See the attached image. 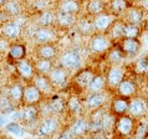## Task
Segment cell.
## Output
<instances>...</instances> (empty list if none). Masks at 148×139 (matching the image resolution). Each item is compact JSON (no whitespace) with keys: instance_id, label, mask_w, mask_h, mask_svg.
<instances>
[{"instance_id":"obj_1","label":"cell","mask_w":148,"mask_h":139,"mask_svg":"<svg viewBox=\"0 0 148 139\" xmlns=\"http://www.w3.org/2000/svg\"><path fill=\"white\" fill-rule=\"evenodd\" d=\"M55 40V32L49 29V26H42L34 32V41L40 45L51 44Z\"/></svg>"},{"instance_id":"obj_2","label":"cell","mask_w":148,"mask_h":139,"mask_svg":"<svg viewBox=\"0 0 148 139\" xmlns=\"http://www.w3.org/2000/svg\"><path fill=\"white\" fill-rule=\"evenodd\" d=\"M41 99V92L38 88L32 86H27L24 88V93H23V102L26 106H34L36 103H39Z\"/></svg>"},{"instance_id":"obj_3","label":"cell","mask_w":148,"mask_h":139,"mask_svg":"<svg viewBox=\"0 0 148 139\" xmlns=\"http://www.w3.org/2000/svg\"><path fill=\"white\" fill-rule=\"evenodd\" d=\"M61 63H62L64 68L67 70H76L80 67L81 63V59L79 52L76 51H69L66 54H64L61 57Z\"/></svg>"},{"instance_id":"obj_4","label":"cell","mask_w":148,"mask_h":139,"mask_svg":"<svg viewBox=\"0 0 148 139\" xmlns=\"http://www.w3.org/2000/svg\"><path fill=\"white\" fill-rule=\"evenodd\" d=\"M21 34V26L18 22H5L1 27V35L8 40L18 39Z\"/></svg>"},{"instance_id":"obj_5","label":"cell","mask_w":148,"mask_h":139,"mask_svg":"<svg viewBox=\"0 0 148 139\" xmlns=\"http://www.w3.org/2000/svg\"><path fill=\"white\" fill-rule=\"evenodd\" d=\"M15 67H16L18 73L24 80H29V78H32V77H34V67H32V65L27 60L23 59V60L16 61Z\"/></svg>"},{"instance_id":"obj_6","label":"cell","mask_w":148,"mask_h":139,"mask_svg":"<svg viewBox=\"0 0 148 139\" xmlns=\"http://www.w3.org/2000/svg\"><path fill=\"white\" fill-rule=\"evenodd\" d=\"M59 128V122L55 118H47L45 119L39 127V134L44 137H49L51 134H54L56 132V129Z\"/></svg>"},{"instance_id":"obj_7","label":"cell","mask_w":148,"mask_h":139,"mask_svg":"<svg viewBox=\"0 0 148 139\" xmlns=\"http://www.w3.org/2000/svg\"><path fill=\"white\" fill-rule=\"evenodd\" d=\"M47 77L52 86H62L66 82L67 72L65 71V68H54L49 72Z\"/></svg>"},{"instance_id":"obj_8","label":"cell","mask_w":148,"mask_h":139,"mask_svg":"<svg viewBox=\"0 0 148 139\" xmlns=\"http://www.w3.org/2000/svg\"><path fill=\"white\" fill-rule=\"evenodd\" d=\"M32 78H34V86L41 93H50L52 91V84L47 76L38 75V76H34Z\"/></svg>"},{"instance_id":"obj_9","label":"cell","mask_w":148,"mask_h":139,"mask_svg":"<svg viewBox=\"0 0 148 139\" xmlns=\"http://www.w3.org/2000/svg\"><path fill=\"white\" fill-rule=\"evenodd\" d=\"M110 47V40L106 36L96 35L91 40V50L93 52H103Z\"/></svg>"},{"instance_id":"obj_10","label":"cell","mask_w":148,"mask_h":139,"mask_svg":"<svg viewBox=\"0 0 148 139\" xmlns=\"http://www.w3.org/2000/svg\"><path fill=\"white\" fill-rule=\"evenodd\" d=\"M25 55H26V47L21 44H15L10 46L9 52H8V59L16 62L19 60L25 59Z\"/></svg>"},{"instance_id":"obj_11","label":"cell","mask_w":148,"mask_h":139,"mask_svg":"<svg viewBox=\"0 0 148 139\" xmlns=\"http://www.w3.org/2000/svg\"><path fill=\"white\" fill-rule=\"evenodd\" d=\"M38 114H39V109L38 107L34 106H26L25 108L20 112V119L25 123H32L36 118H38Z\"/></svg>"},{"instance_id":"obj_12","label":"cell","mask_w":148,"mask_h":139,"mask_svg":"<svg viewBox=\"0 0 148 139\" xmlns=\"http://www.w3.org/2000/svg\"><path fill=\"white\" fill-rule=\"evenodd\" d=\"M36 52H38V56L40 59L51 60L56 55V48L51 44H42V45H39V47L36 48Z\"/></svg>"},{"instance_id":"obj_13","label":"cell","mask_w":148,"mask_h":139,"mask_svg":"<svg viewBox=\"0 0 148 139\" xmlns=\"http://www.w3.org/2000/svg\"><path fill=\"white\" fill-rule=\"evenodd\" d=\"M23 93H24V88L21 87V84L15 83L9 88V92H8V97L10 98V101L13 102L14 104H18L19 102L23 101Z\"/></svg>"},{"instance_id":"obj_14","label":"cell","mask_w":148,"mask_h":139,"mask_svg":"<svg viewBox=\"0 0 148 139\" xmlns=\"http://www.w3.org/2000/svg\"><path fill=\"white\" fill-rule=\"evenodd\" d=\"M113 21V18L111 15H106V14H101L98 15L93 21V26L100 31H103L106 29H108V26L111 25V22Z\"/></svg>"},{"instance_id":"obj_15","label":"cell","mask_w":148,"mask_h":139,"mask_svg":"<svg viewBox=\"0 0 148 139\" xmlns=\"http://www.w3.org/2000/svg\"><path fill=\"white\" fill-rule=\"evenodd\" d=\"M132 128H133V122L130 117H122L117 123L118 132L125 134V136H128V134L132 132Z\"/></svg>"},{"instance_id":"obj_16","label":"cell","mask_w":148,"mask_h":139,"mask_svg":"<svg viewBox=\"0 0 148 139\" xmlns=\"http://www.w3.org/2000/svg\"><path fill=\"white\" fill-rule=\"evenodd\" d=\"M128 109L132 116L139 117L146 113V104H145V102L141 99H134L131 102V104L128 106Z\"/></svg>"},{"instance_id":"obj_17","label":"cell","mask_w":148,"mask_h":139,"mask_svg":"<svg viewBox=\"0 0 148 139\" xmlns=\"http://www.w3.org/2000/svg\"><path fill=\"white\" fill-rule=\"evenodd\" d=\"M108 82L112 86H118L121 81H123V71L120 67H112L108 72Z\"/></svg>"},{"instance_id":"obj_18","label":"cell","mask_w":148,"mask_h":139,"mask_svg":"<svg viewBox=\"0 0 148 139\" xmlns=\"http://www.w3.org/2000/svg\"><path fill=\"white\" fill-rule=\"evenodd\" d=\"M141 45L136 39H126L123 42V51L128 55H136L139 51Z\"/></svg>"},{"instance_id":"obj_19","label":"cell","mask_w":148,"mask_h":139,"mask_svg":"<svg viewBox=\"0 0 148 139\" xmlns=\"http://www.w3.org/2000/svg\"><path fill=\"white\" fill-rule=\"evenodd\" d=\"M79 7H80L79 4H77L75 0H64L60 6V10H61V13L75 15L77 11H79Z\"/></svg>"},{"instance_id":"obj_20","label":"cell","mask_w":148,"mask_h":139,"mask_svg":"<svg viewBox=\"0 0 148 139\" xmlns=\"http://www.w3.org/2000/svg\"><path fill=\"white\" fill-rule=\"evenodd\" d=\"M35 68L39 72V75H46V73H49L52 70V62H51V60L40 59L36 61Z\"/></svg>"},{"instance_id":"obj_21","label":"cell","mask_w":148,"mask_h":139,"mask_svg":"<svg viewBox=\"0 0 148 139\" xmlns=\"http://www.w3.org/2000/svg\"><path fill=\"white\" fill-rule=\"evenodd\" d=\"M103 101H105L103 96H101L100 93H93V95H91L86 99V106L91 109H95V108L101 107L103 104Z\"/></svg>"},{"instance_id":"obj_22","label":"cell","mask_w":148,"mask_h":139,"mask_svg":"<svg viewBox=\"0 0 148 139\" xmlns=\"http://www.w3.org/2000/svg\"><path fill=\"white\" fill-rule=\"evenodd\" d=\"M88 89L91 91L92 93H98L102 91L105 86V80L102 78L101 76H96V77H92L91 81L88 82Z\"/></svg>"},{"instance_id":"obj_23","label":"cell","mask_w":148,"mask_h":139,"mask_svg":"<svg viewBox=\"0 0 148 139\" xmlns=\"http://www.w3.org/2000/svg\"><path fill=\"white\" fill-rule=\"evenodd\" d=\"M87 128H88V124L86 123V121L82 119V118H79V119L73 122V124L71 127V132L72 134H76V136H81V134H84L87 130Z\"/></svg>"},{"instance_id":"obj_24","label":"cell","mask_w":148,"mask_h":139,"mask_svg":"<svg viewBox=\"0 0 148 139\" xmlns=\"http://www.w3.org/2000/svg\"><path fill=\"white\" fill-rule=\"evenodd\" d=\"M49 107H50L51 112H54V113H62L65 107H66V102L60 97H55L51 99Z\"/></svg>"},{"instance_id":"obj_25","label":"cell","mask_w":148,"mask_h":139,"mask_svg":"<svg viewBox=\"0 0 148 139\" xmlns=\"http://www.w3.org/2000/svg\"><path fill=\"white\" fill-rule=\"evenodd\" d=\"M15 104L10 101V98L8 97V95L0 96V112L1 113H9L14 109Z\"/></svg>"},{"instance_id":"obj_26","label":"cell","mask_w":148,"mask_h":139,"mask_svg":"<svg viewBox=\"0 0 148 139\" xmlns=\"http://www.w3.org/2000/svg\"><path fill=\"white\" fill-rule=\"evenodd\" d=\"M139 35V29L136 24H128L123 26V36L126 39H136Z\"/></svg>"},{"instance_id":"obj_27","label":"cell","mask_w":148,"mask_h":139,"mask_svg":"<svg viewBox=\"0 0 148 139\" xmlns=\"http://www.w3.org/2000/svg\"><path fill=\"white\" fill-rule=\"evenodd\" d=\"M134 84L131 81H121L118 84V91L123 96H131L134 92Z\"/></svg>"},{"instance_id":"obj_28","label":"cell","mask_w":148,"mask_h":139,"mask_svg":"<svg viewBox=\"0 0 148 139\" xmlns=\"http://www.w3.org/2000/svg\"><path fill=\"white\" fill-rule=\"evenodd\" d=\"M4 7H5V14H8V15H18L20 13V5L15 0L5 1Z\"/></svg>"},{"instance_id":"obj_29","label":"cell","mask_w":148,"mask_h":139,"mask_svg":"<svg viewBox=\"0 0 148 139\" xmlns=\"http://www.w3.org/2000/svg\"><path fill=\"white\" fill-rule=\"evenodd\" d=\"M128 109V103L125 99H114L112 102V111L117 114H122Z\"/></svg>"},{"instance_id":"obj_30","label":"cell","mask_w":148,"mask_h":139,"mask_svg":"<svg viewBox=\"0 0 148 139\" xmlns=\"http://www.w3.org/2000/svg\"><path fill=\"white\" fill-rule=\"evenodd\" d=\"M55 20V16L51 11H44L39 16V24L41 26H50Z\"/></svg>"},{"instance_id":"obj_31","label":"cell","mask_w":148,"mask_h":139,"mask_svg":"<svg viewBox=\"0 0 148 139\" xmlns=\"http://www.w3.org/2000/svg\"><path fill=\"white\" fill-rule=\"evenodd\" d=\"M91 78H92L91 72L90 71H82L76 77V83L80 84L81 87H86V86L88 84L90 81H91Z\"/></svg>"},{"instance_id":"obj_32","label":"cell","mask_w":148,"mask_h":139,"mask_svg":"<svg viewBox=\"0 0 148 139\" xmlns=\"http://www.w3.org/2000/svg\"><path fill=\"white\" fill-rule=\"evenodd\" d=\"M88 11L91 14H101L103 11V4L101 0H91L88 4Z\"/></svg>"},{"instance_id":"obj_33","label":"cell","mask_w":148,"mask_h":139,"mask_svg":"<svg viewBox=\"0 0 148 139\" xmlns=\"http://www.w3.org/2000/svg\"><path fill=\"white\" fill-rule=\"evenodd\" d=\"M57 22L62 26H70L73 22V15L65 14V13H61L60 11V14L57 15Z\"/></svg>"},{"instance_id":"obj_34","label":"cell","mask_w":148,"mask_h":139,"mask_svg":"<svg viewBox=\"0 0 148 139\" xmlns=\"http://www.w3.org/2000/svg\"><path fill=\"white\" fill-rule=\"evenodd\" d=\"M111 6H112V10L114 13H122V11L126 10L127 3H126V0H112Z\"/></svg>"},{"instance_id":"obj_35","label":"cell","mask_w":148,"mask_h":139,"mask_svg":"<svg viewBox=\"0 0 148 139\" xmlns=\"http://www.w3.org/2000/svg\"><path fill=\"white\" fill-rule=\"evenodd\" d=\"M67 107H69V109H70V111H71L72 113H76V112L80 111L81 103H80V101L77 99L76 97H71V98L69 99V102H67Z\"/></svg>"},{"instance_id":"obj_36","label":"cell","mask_w":148,"mask_h":139,"mask_svg":"<svg viewBox=\"0 0 148 139\" xmlns=\"http://www.w3.org/2000/svg\"><path fill=\"white\" fill-rule=\"evenodd\" d=\"M128 19H130V21L131 24H137L142 20V13H141V10H138V9H133V10H131V13L128 15Z\"/></svg>"},{"instance_id":"obj_37","label":"cell","mask_w":148,"mask_h":139,"mask_svg":"<svg viewBox=\"0 0 148 139\" xmlns=\"http://www.w3.org/2000/svg\"><path fill=\"white\" fill-rule=\"evenodd\" d=\"M6 130H8V132H10V133H13L14 136H18V137H20V136L23 134L21 127H20L19 124H16V123L8 124V125H6Z\"/></svg>"},{"instance_id":"obj_38","label":"cell","mask_w":148,"mask_h":139,"mask_svg":"<svg viewBox=\"0 0 148 139\" xmlns=\"http://www.w3.org/2000/svg\"><path fill=\"white\" fill-rule=\"evenodd\" d=\"M112 35L114 36V37H121V36H123V26L121 25V24H116V25H114Z\"/></svg>"},{"instance_id":"obj_39","label":"cell","mask_w":148,"mask_h":139,"mask_svg":"<svg viewBox=\"0 0 148 139\" xmlns=\"http://www.w3.org/2000/svg\"><path fill=\"white\" fill-rule=\"evenodd\" d=\"M88 128L91 129V130H93V132H95V130H100V129L102 128V123H101V121H98V119H97V121H93V122H92V124L90 125Z\"/></svg>"},{"instance_id":"obj_40","label":"cell","mask_w":148,"mask_h":139,"mask_svg":"<svg viewBox=\"0 0 148 139\" xmlns=\"http://www.w3.org/2000/svg\"><path fill=\"white\" fill-rule=\"evenodd\" d=\"M59 139H72V132H64V133H61Z\"/></svg>"},{"instance_id":"obj_41","label":"cell","mask_w":148,"mask_h":139,"mask_svg":"<svg viewBox=\"0 0 148 139\" xmlns=\"http://www.w3.org/2000/svg\"><path fill=\"white\" fill-rule=\"evenodd\" d=\"M110 59H111V61H118V60L121 59L120 52H113V54L110 56Z\"/></svg>"},{"instance_id":"obj_42","label":"cell","mask_w":148,"mask_h":139,"mask_svg":"<svg viewBox=\"0 0 148 139\" xmlns=\"http://www.w3.org/2000/svg\"><path fill=\"white\" fill-rule=\"evenodd\" d=\"M4 122H5V121H4V118H3V117H0V127L4 124Z\"/></svg>"},{"instance_id":"obj_43","label":"cell","mask_w":148,"mask_h":139,"mask_svg":"<svg viewBox=\"0 0 148 139\" xmlns=\"http://www.w3.org/2000/svg\"><path fill=\"white\" fill-rule=\"evenodd\" d=\"M5 1H6V0H0V7L4 6V4H5Z\"/></svg>"},{"instance_id":"obj_44","label":"cell","mask_w":148,"mask_h":139,"mask_svg":"<svg viewBox=\"0 0 148 139\" xmlns=\"http://www.w3.org/2000/svg\"><path fill=\"white\" fill-rule=\"evenodd\" d=\"M1 77H3V70L0 67V80H1Z\"/></svg>"},{"instance_id":"obj_45","label":"cell","mask_w":148,"mask_h":139,"mask_svg":"<svg viewBox=\"0 0 148 139\" xmlns=\"http://www.w3.org/2000/svg\"><path fill=\"white\" fill-rule=\"evenodd\" d=\"M0 47H1V45H0Z\"/></svg>"}]
</instances>
